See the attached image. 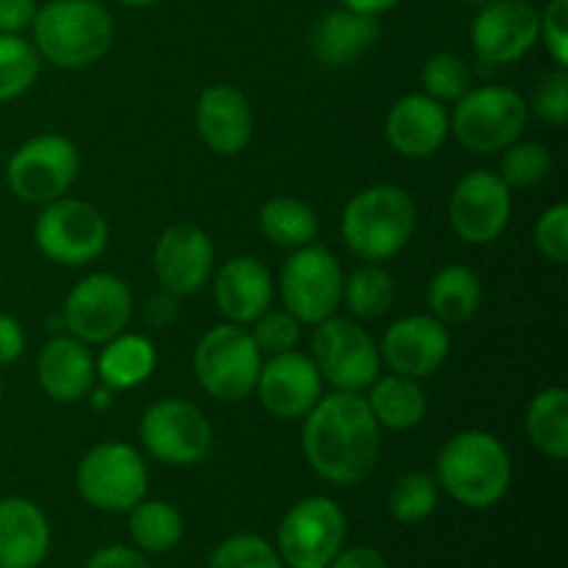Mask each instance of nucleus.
<instances>
[{"label":"nucleus","instance_id":"a211bd4d","mask_svg":"<svg viewBox=\"0 0 568 568\" xmlns=\"http://www.w3.org/2000/svg\"><path fill=\"white\" fill-rule=\"evenodd\" d=\"M258 397L264 408L277 419H303L322 397V375L314 358L303 353L272 355L270 364H261Z\"/></svg>","mask_w":568,"mask_h":568},{"label":"nucleus","instance_id":"c756f323","mask_svg":"<svg viewBox=\"0 0 568 568\" xmlns=\"http://www.w3.org/2000/svg\"><path fill=\"white\" fill-rule=\"evenodd\" d=\"M261 231L272 244L286 250H300L305 244H314L320 233V222L311 205L294 197H272L261 209Z\"/></svg>","mask_w":568,"mask_h":568},{"label":"nucleus","instance_id":"2eb2a0df","mask_svg":"<svg viewBox=\"0 0 568 568\" xmlns=\"http://www.w3.org/2000/svg\"><path fill=\"white\" fill-rule=\"evenodd\" d=\"M510 189L497 172L471 170L455 183L449 197V225L466 244H491L510 222Z\"/></svg>","mask_w":568,"mask_h":568},{"label":"nucleus","instance_id":"f257e3e1","mask_svg":"<svg viewBox=\"0 0 568 568\" xmlns=\"http://www.w3.org/2000/svg\"><path fill=\"white\" fill-rule=\"evenodd\" d=\"M303 453L311 469L333 486H358L375 471L381 425L358 392L320 397L305 414Z\"/></svg>","mask_w":568,"mask_h":568},{"label":"nucleus","instance_id":"7c9ffc66","mask_svg":"<svg viewBox=\"0 0 568 568\" xmlns=\"http://www.w3.org/2000/svg\"><path fill=\"white\" fill-rule=\"evenodd\" d=\"M128 527L136 547L153 555L170 552L183 538V516L161 499H142L133 505Z\"/></svg>","mask_w":568,"mask_h":568},{"label":"nucleus","instance_id":"37998d69","mask_svg":"<svg viewBox=\"0 0 568 568\" xmlns=\"http://www.w3.org/2000/svg\"><path fill=\"white\" fill-rule=\"evenodd\" d=\"M26 349V333L22 325L9 314H0V366L14 364Z\"/></svg>","mask_w":568,"mask_h":568},{"label":"nucleus","instance_id":"aec40b11","mask_svg":"<svg viewBox=\"0 0 568 568\" xmlns=\"http://www.w3.org/2000/svg\"><path fill=\"white\" fill-rule=\"evenodd\" d=\"M449 116L430 94H405L386 116V139L405 159H427L447 142Z\"/></svg>","mask_w":568,"mask_h":568},{"label":"nucleus","instance_id":"c85d7f7f","mask_svg":"<svg viewBox=\"0 0 568 568\" xmlns=\"http://www.w3.org/2000/svg\"><path fill=\"white\" fill-rule=\"evenodd\" d=\"M527 433L547 458H568V394L566 388H544L527 408Z\"/></svg>","mask_w":568,"mask_h":568},{"label":"nucleus","instance_id":"f03ea898","mask_svg":"<svg viewBox=\"0 0 568 568\" xmlns=\"http://www.w3.org/2000/svg\"><path fill=\"white\" fill-rule=\"evenodd\" d=\"M31 28L39 59L61 70L94 64L114 39V22L98 0H50L37 9Z\"/></svg>","mask_w":568,"mask_h":568},{"label":"nucleus","instance_id":"4be33fe9","mask_svg":"<svg viewBox=\"0 0 568 568\" xmlns=\"http://www.w3.org/2000/svg\"><path fill=\"white\" fill-rule=\"evenodd\" d=\"M214 297L222 316L233 325H253L261 314H266L275 297L272 275L261 261L250 255H236L216 272Z\"/></svg>","mask_w":568,"mask_h":568},{"label":"nucleus","instance_id":"cd10ccee","mask_svg":"<svg viewBox=\"0 0 568 568\" xmlns=\"http://www.w3.org/2000/svg\"><path fill=\"white\" fill-rule=\"evenodd\" d=\"M427 305L444 325H464L480 308V281L469 266H444L427 286Z\"/></svg>","mask_w":568,"mask_h":568},{"label":"nucleus","instance_id":"9d476101","mask_svg":"<svg viewBox=\"0 0 568 568\" xmlns=\"http://www.w3.org/2000/svg\"><path fill=\"white\" fill-rule=\"evenodd\" d=\"M311 349L322 381L336 386V392H364L381 377V349L353 320L331 316L320 322Z\"/></svg>","mask_w":568,"mask_h":568},{"label":"nucleus","instance_id":"de8ad7c7","mask_svg":"<svg viewBox=\"0 0 568 568\" xmlns=\"http://www.w3.org/2000/svg\"><path fill=\"white\" fill-rule=\"evenodd\" d=\"M116 3L131 6V9H144V6H153V3H159V0H116Z\"/></svg>","mask_w":568,"mask_h":568},{"label":"nucleus","instance_id":"423d86ee","mask_svg":"<svg viewBox=\"0 0 568 568\" xmlns=\"http://www.w3.org/2000/svg\"><path fill=\"white\" fill-rule=\"evenodd\" d=\"M527 125V103L510 87L469 89L458 98L449 131L471 153H499L521 136Z\"/></svg>","mask_w":568,"mask_h":568},{"label":"nucleus","instance_id":"79ce46f5","mask_svg":"<svg viewBox=\"0 0 568 568\" xmlns=\"http://www.w3.org/2000/svg\"><path fill=\"white\" fill-rule=\"evenodd\" d=\"M37 17V0H0V33H22Z\"/></svg>","mask_w":568,"mask_h":568},{"label":"nucleus","instance_id":"b1692460","mask_svg":"<svg viewBox=\"0 0 568 568\" xmlns=\"http://www.w3.org/2000/svg\"><path fill=\"white\" fill-rule=\"evenodd\" d=\"M37 375L50 399L78 403L92 392L94 361L87 344L72 336H59L50 338L39 353Z\"/></svg>","mask_w":568,"mask_h":568},{"label":"nucleus","instance_id":"6ab92c4d","mask_svg":"<svg viewBox=\"0 0 568 568\" xmlns=\"http://www.w3.org/2000/svg\"><path fill=\"white\" fill-rule=\"evenodd\" d=\"M449 355V331L436 316H405L394 322L381 344V361L394 375L419 377L433 375Z\"/></svg>","mask_w":568,"mask_h":568},{"label":"nucleus","instance_id":"4c0bfd02","mask_svg":"<svg viewBox=\"0 0 568 568\" xmlns=\"http://www.w3.org/2000/svg\"><path fill=\"white\" fill-rule=\"evenodd\" d=\"M300 325L303 322L297 316H292L288 311H281V314H261L258 320L253 322V336L255 347H258L261 355H281V353H292L300 342Z\"/></svg>","mask_w":568,"mask_h":568},{"label":"nucleus","instance_id":"c9c22d12","mask_svg":"<svg viewBox=\"0 0 568 568\" xmlns=\"http://www.w3.org/2000/svg\"><path fill=\"white\" fill-rule=\"evenodd\" d=\"M209 568H283L281 555L261 536H231L214 549Z\"/></svg>","mask_w":568,"mask_h":568},{"label":"nucleus","instance_id":"a19ab883","mask_svg":"<svg viewBox=\"0 0 568 568\" xmlns=\"http://www.w3.org/2000/svg\"><path fill=\"white\" fill-rule=\"evenodd\" d=\"M538 39H544L547 53L560 70L568 67V0H549L547 9L538 11Z\"/></svg>","mask_w":568,"mask_h":568},{"label":"nucleus","instance_id":"e433bc0d","mask_svg":"<svg viewBox=\"0 0 568 568\" xmlns=\"http://www.w3.org/2000/svg\"><path fill=\"white\" fill-rule=\"evenodd\" d=\"M422 83L433 100H458L471 89V70L460 55L436 53L425 61Z\"/></svg>","mask_w":568,"mask_h":568},{"label":"nucleus","instance_id":"393cba45","mask_svg":"<svg viewBox=\"0 0 568 568\" xmlns=\"http://www.w3.org/2000/svg\"><path fill=\"white\" fill-rule=\"evenodd\" d=\"M381 39V22L372 14L336 9L322 17L314 28V53L327 67L355 64Z\"/></svg>","mask_w":568,"mask_h":568},{"label":"nucleus","instance_id":"5701e85b","mask_svg":"<svg viewBox=\"0 0 568 568\" xmlns=\"http://www.w3.org/2000/svg\"><path fill=\"white\" fill-rule=\"evenodd\" d=\"M50 549V527L31 499H0V566L37 568Z\"/></svg>","mask_w":568,"mask_h":568},{"label":"nucleus","instance_id":"ddd939ff","mask_svg":"<svg viewBox=\"0 0 568 568\" xmlns=\"http://www.w3.org/2000/svg\"><path fill=\"white\" fill-rule=\"evenodd\" d=\"M139 438L155 460L166 466L200 464L211 453L214 430L200 408L183 399L150 405L139 422Z\"/></svg>","mask_w":568,"mask_h":568},{"label":"nucleus","instance_id":"7ed1b4c3","mask_svg":"<svg viewBox=\"0 0 568 568\" xmlns=\"http://www.w3.org/2000/svg\"><path fill=\"white\" fill-rule=\"evenodd\" d=\"M510 455L497 436L466 430L449 438L438 455V483L466 508H491L508 494Z\"/></svg>","mask_w":568,"mask_h":568},{"label":"nucleus","instance_id":"412c9836","mask_svg":"<svg viewBox=\"0 0 568 568\" xmlns=\"http://www.w3.org/2000/svg\"><path fill=\"white\" fill-rule=\"evenodd\" d=\"M197 131L216 155H236L253 136L247 98L231 83H214L197 100Z\"/></svg>","mask_w":568,"mask_h":568},{"label":"nucleus","instance_id":"c03bdc74","mask_svg":"<svg viewBox=\"0 0 568 568\" xmlns=\"http://www.w3.org/2000/svg\"><path fill=\"white\" fill-rule=\"evenodd\" d=\"M87 568H150L148 560L128 547H105L89 558Z\"/></svg>","mask_w":568,"mask_h":568},{"label":"nucleus","instance_id":"f8f14e48","mask_svg":"<svg viewBox=\"0 0 568 568\" xmlns=\"http://www.w3.org/2000/svg\"><path fill=\"white\" fill-rule=\"evenodd\" d=\"M344 272L336 255L320 244H305L286 261L281 275V294L288 314L305 325L331 320L342 305Z\"/></svg>","mask_w":568,"mask_h":568},{"label":"nucleus","instance_id":"2f4dec72","mask_svg":"<svg viewBox=\"0 0 568 568\" xmlns=\"http://www.w3.org/2000/svg\"><path fill=\"white\" fill-rule=\"evenodd\" d=\"M342 303H347L349 314L361 316V320H377L394 303L392 275L377 264L361 266L344 281Z\"/></svg>","mask_w":568,"mask_h":568},{"label":"nucleus","instance_id":"dca6fc26","mask_svg":"<svg viewBox=\"0 0 568 568\" xmlns=\"http://www.w3.org/2000/svg\"><path fill=\"white\" fill-rule=\"evenodd\" d=\"M538 42V9L527 0H488L471 22V48L491 67L519 61Z\"/></svg>","mask_w":568,"mask_h":568},{"label":"nucleus","instance_id":"9b49d317","mask_svg":"<svg viewBox=\"0 0 568 568\" xmlns=\"http://www.w3.org/2000/svg\"><path fill=\"white\" fill-rule=\"evenodd\" d=\"M37 247L50 261L64 266H83L98 258L109 244L105 216L83 200L59 197L44 205L33 225Z\"/></svg>","mask_w":568,"mask_h":568},{"label":"nucleus","instance_id":"58836bf2","mask_svg":"<svg viewBox=\"0 0 568 568\" xmlns=\"http://www.w3.org/2000/svg\"><path fill=\"white\" fill-rule=\"evenodd\" d=\"M536 247L552 264L564 266L568 261V205L558 203L536 222Z\"/></svg>","mask_w":568,"mask_h":568},{"label":"nucleus","instance_id":"49530a36","mask_svg":"<svg viewBox=\"0 0 568 568\" xmlns=\"http://www.w3.org/2000/svg\"><path fill=\"white\" fill-rule=\"evenodd\" d=\"M399 0H342L344 9H353V11H361V14H383V11L394 9Z\"/></svg>","mask_w":568,"mask_h":568},{"label":"nucleus","instance_id":"ea45409f","mask_svg":"<svg viewBox=\"0 0 568 568\" xmlns=\"http://www.w3.org/2000/svg\"><path fill=\"white\" fill-rule=\"evenodd\" d=\"M532 109L538 120L549 125H564L568 120V75L566 70L547 72L532 92Z\"/></svg>","mask_w":568,"mask_h":568},{"label":"nucleus","instance_id":"09e8293b","mask_svg":"<svg viewBox=\"0 0 568 568\" xmlns=\"http://www.w3.org/2000/svg\"><path fill=\"white\" fill-rule=\"evenodd\" d=\"M469 3H480L483 6V3H488V0H469Z\"/></svg>","mask_w":568,"mask_h":568},{"label":"nucleus","instance_id":"4468645a","mask_svg":"<svg viewBox=\"0 0 568 568\" xmlns=\"http://www.w3.org/2000/svg\"><path fill=\"white\" fill-rule=\"evenodd\" d=\"M133 297L125 281L109 272H94L72 286L64 303V322L72 338L83 344H103L120 336L131 320Z\"/></svg>","mask_w":568,"mask_h":568},{"label":"nucleus","instance_id":"a878e982","mask_svg":"<svg viewBox=\"0 0 568 568\" xmlns=\"http://www.w3.org/2000/svg\"><path fill=\"white\" fill-rule=\"evenodd\" d=\"M155 369V347L150 338L125 333L105 342V349L100 353L94 375H100L105 388L120 392V388H133L148 381Z\"/></svg>","mask_w":568,"mask_h":568},{"label":"nucleus","instance_id":"f704fd0d","mask_svg":"<svg viewBox=\"0 0 568 568\" xmlns=\"http://www.w3.org/2000/svg\"><path fill=\"white\" fill-rule=\"evenodd\" d=\"M436 505L438 488L427 471H408V475H403L394 483L392 494H388V510L403 525L425 521L436 510Z\"/></svg>","mask_w":568,"mask_h":568},{"label":"nucleus","instance_id":"1a4fd4ad","mask_svg":"<svg viewBox=\"0 0 568 568\" xmlns=\"http://www.w3.org/2000/svg\"><path fill=\"white\" fill-rule=\"evenodd\" d=\"M347 538L344 510L327 497L294 505L277 527V555L292 568H327Z\"/></svg>","mask_w":568,"mask_h":568},{"label":"nucleus","instance_id":"72a5a7b5","mask_svg":"<svg viewBox=\"0 0 568 568\" xmlns=\"http://www.w3.org/2000/svg\"><path fill=\"white\" fill-rule=\"evenodd\" d=\"M552 170V155L549 148L532 139H516L510 148H505L503 164H499V178L508 189H530L538 186Z\"/></svg>","mask_w":568,"mask_h":568},{"label":"nucleus","instance_id":"f3484780","mask_svg":"<svg viewBox=\"0 0 568 568\" xmlns=\"http://www.w3.org/2000/svg\"><path fill=\"white\" fill-rule=\"evenodd\" d=\"M214 272V244L197 225H172L155 244V275L175 297L200 292Z\"/></svg>","mask_w":568,"mask_h":568},{"label":"nucleus","instance_id":"8fccbe9b","mask_svg":"<svg viewBox=\"0 0 568 568\" xmlns=\"http://www.w3.org/2000/svg\"><path fill=\"white\" fill-rule=\"evenodd\" d=\"M0 399H3V381H0Z\"/></svg>","mask_w":568,"mask_h":568},{"label":"nucleus","instance_id":"a18cd8bd","mask_svg":"<svg viewBox=\"0 0 568 568\" xmlns=\"http://www.w3.org/2000/svg\"><path fill=\"white\" fill-rule=\"evenodd\" d=\"M327 568H388L386 558L372 547L342 549Z\"/></svg>","mask_w":568,"mask_h":568},{"label":"nucleus","instance_id":"3c124183","mask_svg":"<svg viewBox=\"0 0 568 568\" xmlns=\"http://www.w3.org/2000/svg\"><path fill=\"white\" fill-rule=\"evenodd\" d=\"M0 568H3V566H0Z\"/></svg>","mask_w":568,"mask_h":568},{"label":"nucleus","instance_id":"20e7f679","mask_svg":"<svg viewBox=\"0 0 568 568\" xmlns=\"http://www.w3.org/2000/svg\"><path fill=\"white\" fill-rule=\"evenodd\" d=\"M414 227V197L388 183L358 192L342 214L344 244L369 264L394 258L410 242Z\"/></svg>","mask_w":568,"mask_h":568},{"label":"nucleus","instance_id":"39448f33","mask_svg":"<svg viewBox=\"0 0 568 568\" xmlns=\"http://www.w3.org/2000/svg\"><path fill=\"white\" fill-rule=\"evenodd\" d=\"M197 383L222 403H239L255 392L261 375V353L242 325H216L194 347Z\"/></svg>","mask_w":568,"mask_h":568},{"label":"nucleus","instance_id":"bb28decb","mask_svg":"<svg viewBox=\"0 0 568 568\" xmlns=\"http://www.w3.org/2000/svg\"><path fill=\"white\" fill-rule=\"evenodd\" d=\"M369 410L377 425L388 430H408L425 419L427 399L419 383L405 375L377 377L369 392Z\"/></svg>","mask_w":568,"mask_h":568},{"label":"nucleus","instance_id":"473e14b6","mask_svg":"<svg viewBox=\"0 0 568 568\" xmlns=\"http://www.w3.org/2000/svg\"><path fill=\"white\" fill-rule=\"evenodd\" d=\"M39 53L20 33H0V103L20 98L39 75Z\"/></svg>","mask_w":568,"mask_h":568},{"label":"nucleus","instance_id":"0eeeda50","mask_svg":"<svg viewBox=\"0 0 568 568\" xmlns=\"http://www.w3.org/2000/svg\"><path fill=\"white\" fill-rule=\"evenodd\" d=\"M75 483L92 508L125 514L144 499L150 475L144 458L131 444L103 442L83 455Z\"/></svg>","mask_w":568,"mask_h":568},{"label":"nucleus","instance_id":"6e6552de","mask_svg":"<svg viewBox=\"0 0 568 568\" xmlns=\"http://www.w3.org/2000/svg\"><path fill=\"white\" fill-rule=\"evenodd\" d=\"M78 170L81 155L75 144L59 133H42L14 150L6 166V181L22 203L48 205L75 183Z\"/></svg>","mask_w":568,"mask_h":568}]
</instances>
